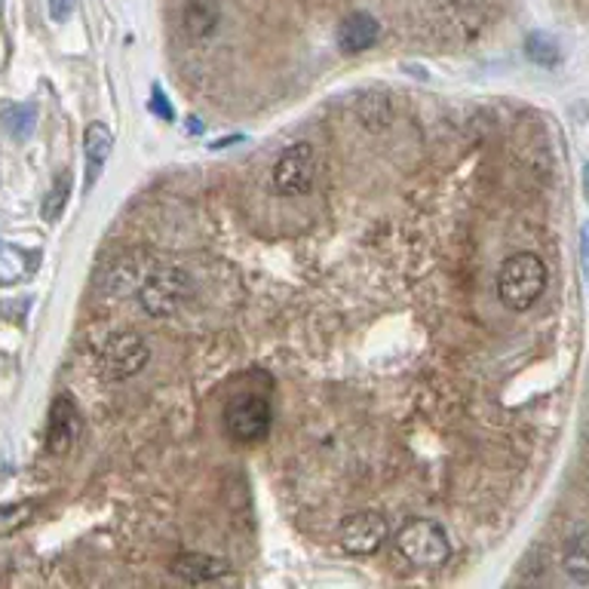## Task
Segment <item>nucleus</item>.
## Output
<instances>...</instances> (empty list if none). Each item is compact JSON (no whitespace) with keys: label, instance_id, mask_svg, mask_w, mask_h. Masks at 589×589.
I'll return each instance as SVG.
<instances>
[{"label":"nucleus","instance_id":"f257e3e1","mask_svg":"<svg viewBox=\"0 0 589 589\" xmlns=\"http://www.w3.org/2000/svg\"><path fill=\"white\" fill-rule=\"evenodd\" d=\"M546 264L534 252H516L497 271V298L507 310L526 314L546 292Z\"/></svg>","mask_w":589,"mask_h":589},{"label":"nucleus","instance_id":"f03ea898","mask_svg":"<svg viewBox=\"0 0 589 589\" xmlns=\"http://www.w3.org/2000/svg\"><path fill=\"white\" fill-rule=\"evenodd\" d=\"M397 546L402 556L421 568H443L451 558L446 528L433 519H414L397 534Z\"/></svg>","mask_w":589,"mask_h":589},{"label":"nucleus","instance_id":"7ed1b4c3","mask_svg":"<svg viewBox=\"0 0 589 589\" xmlns=\"http://www.w3.org/2000/svg\"><path fill=\"white\" fill-rule=\"evenodd\" d=\"M188 288H191V280L181 268H160L144 280L139 302L151 317H169L176 314L178 304L188 298Z\"/></svg>","mask_w":589,"mask_h":589},{"label":"nucleus","instance_id":"20e7f679","mask_svg":"<svg viewBox=\"0 0 589 589\" xmlns=\"http://www.w3.org/2000/svg\"><path fill=\"white\" fill-rule=\"evenodd\" d=\"M317 178V151L310 142H298L283 151L273 166V185L286 197H302L314 188Z\"/></svg>","mask_w":589,"mask_h":589},{"label":"nucleus","instance_id":"39448f33","mask_svg":"<svg viewBox=\"0 0 589 589\" xmlns=\"http://www.w3.org/2000/svg\"><path fill=\"white\" fill-rule=\"evenodd\" d=\"M224 427L239 446H256L271 431V405L261 397H239L224 412Z\"/></svg>","mask_w":589,"mask_h":589},{"label":"nucleus","instance_id":"423d86ee","mask_svg":"<svg viewBox=\"0 0 589 589\" xmlns=\"http://www.w3.org/2000/svg\"><path fill=\"white\" fill-rule=\"evenodd\" d=\"M148 344L139 332H117L105 341L102 351V368L108 378H132L148 363Z\"/></svg>","mask_w":589,"mask_h":589},{"label":"nucleus","instance_id":"0eeeda50","mask_svg":"<svg viewBox=\"0 0 589 589\" xmlns=\"http://www.w3.org/2000/svg\"><path fill=\"white\" fill-rule=\"evenodd\" d=\"M387 519L378 516V513H356L351 516L341 531H338V543L344 553L351 556H372L381 550V543L387 541Z\"/></svg>","mask_w":589,"mask_h":589},{"label":"nucleus","instance_id":"6e6552de","mask_svg":"<svg viewBox=\"0 0 589 589\" xmlns=\"http://www.w3.org/2000/svg\"><path fill=\"white\" fill-rule=\"evenodd\" d=\"M80 439V412L68 397H59L49 409L47 448L52 455H68Z\"/></svg>","mask_w":589,"mask_h":589},{"label":"nucleus","instance_id":"1a4fd4ad","mask_svg":"<svg viewBox=\"0 0 589 589\" xmlns=\"http://www.w3.org/2000/svg\"><path fill=\"white\" fill-rule=\"evenodd\" d=\"M169 572L185 584H212L224 574H231V565L224 558L207 556V553H181V556L173 558Z\"/></svg>","mask_w":589,"mask_h":589},{"label":"nucleus","instance_id":"9d476101","mask_svg":"<svg viewBox=\"0 0 589 589\" xmlns=\"http://www.w3.org/2000/svg\"><path fill=\"white\" fill-rule=\"evenodd\" d=\"M378 37H381V25H378V19L368 16V13H351L338 25V47H341V52H351V56L375 47Z\"/></svg>","mask_w":589,"mask_h":589},{"label":"nucleus","instance_id":"9b49d317","mask_svg":"<svg viewBox=\"0 0 589 589\" xmlns=\"http://www.w3.org/2000/svg\"><path fill=\"white\" fill-rule=\"evenodd\" d=\"M111 144L114 136L105 123H90L86 127V136H83V148H86V188L83 191H90L96 185V178L102 176V166H105V160L111 154Z\"/></svg>","mask_w":589,"mask_h":589},{"label":"nucleus","instance_id":"f8f14e48","mask_svg":"<svg viewBox=\"0 0 589 589\" xmlns=\"http://www.w3.org/2000/svg\"><path fill=\"white\" fill-rule=\"evenodd\" d=\"M185 28L191 37H209V34H215L219 28V22H222V7H219V0H188L185 3Z\"/></svg>","mask_w":589,"mask_h":589},{"label":"nucleus","instance_id":"ddd939ff","mask_svg":"<svg viewBox=\"0 0 589 589\" xmlns=\"http://www.w3.org/2000/svg\"><path fill=\"white\" fill-rule=\"evenodd\" d=\"M562 565L574 584H589V531H577L568 541Z\"/></svg>","mask_w":589,"mask_h":589},{"label":"nucleus","instance_id":"4468645a","mask_svg":"<svg viewBox=\"0 0 589 589\" xmlns=\"http://www.w3.org/2000/svg\"><path fill=\"white\" fill-rule=\"evenodd\" d=\"M34 123H37V108L34 105H13V108L0 114V127L7 129L16 142L32 136Z\"/></svg>","mask_w":589,"mask_h":589},{"label":"nucleus","instance_id":"2eb2a0df","mask_svg":"<svg viewBox=\"0 0 589 589\" xmlns=\"http://www.w3.org/2000/svg\"><path fill=\"white\" fill-rule=\"evenodd\" d=\"M37 504L34 500H22V504H3L0 507V538L16 534L19 528H25L34 519Z\"/></svg>","mask_w":589,"mask_h":589},{"label":"nucleus","instance_id":"dca6fc26","mask_svg":"<svg viewBox=\"0 0 589 589\" xmlns=\"http://www.w3.org/2000/svg\"><path fill=\"white\" fill-rule=\"evenodd\" d=\"M68 197H71V176L59 173L52 191L47 193V200H44V207H40V219H44V222H59L64 207H68Z\"/></svg>","mask_w":589,"mask_h":589},{"label":"nucleus","instance_id":"f3484780","mask_svg":"<svg viewBox=\"0 0 589 589\" xmlns=\"http://www.w3.org/2000/svg\"><path fill=\"white\" fill-rule=\"evenodd\" d=\"M526 56L534 64H541V68H553L562 59V49H558V44L550 34H531L526 40Z\"/></svg>","mask_w":589,"mask_h":589},{"label":"nucleus","instance_id":"a211bd4d","mask_svg":"<svg viewBox=\"0 0 589 589\" xmlns=\"http://www.w3.org/2000/svg\"><path fill=\"white\" fill-rule=\"evenodd\" d=\"M25 273H28V258L22 256L16 246L0 243V283L10 286V283L22 280Z\"/></svg>","mask_w":589,"mask_h":589},{"label":"nucleus","instance_id":"6ab92c4d","mask_svg":"<svg viewBox=\"0 0 589 589\" xmlns=\"http://www.w3.org/2000/svg\"><path fill=\"white\" fill-rule=\"evenodd\" d=\"M148 108H151V114H157L160 120H176V111H173V105L166 102V96H163V90L160 86H154V93H151V102H148Z\"/></svg>","mask_w":589,"mask_h":589},{"label":"nucleus","instance_id":"aec40b11","mask_svg":"<svg viewBox=\"0 0 589 589\" xmlns=\"http://www.w3.org/2000/svg\"><path fill=\"white\" fill-rule=\"evenodd\" d=\"M47 7H49V16H52V22H68V19L74 16L78 0H47Z\"/></svg>","mask_w":589,"mask_h":589},{"label":"nucleus","instance_id":"412c9836","mask_svg":"<svg viewBox=\"0 0 589 589\" xmlns=\"http://www.w3.org/2000/svg\"><path fill=\"white\" fill-rule=\"evenodd\" d=\"M580 239H584V261L589 264V222L584 224V231H580Z\"/></svg>","mask_w":589,"mask_h":589},{"label":"nucleus","instance_id":"4be33fe9","mask_svg":"<svg viewBox=\"0 0 589 589\" xmlns=\"http://www.w3.org/2000/svg\"><path fill=\"white\" fill-rule=\"evenodd\" d=\"M188 123H191V132H203V123H200V120H188Z\"/></svg>","mask_w":589,"mask_h":589},{"label":"nucleus","instance_id":"5701e85b","mask_svg":"<svg viewBox=\"0 0 589 589\" xmlns=\"http://www.w3.org/2000/svg\"><path fill=\"white\" fill-rule=\"evenodd\" d=\"M451 3H458V7H463V3H473V0H451Z\"/></svg>","mask_w":589,"mask_h":589},{"label":"nucleus","instance_id":"b1692460","mask_svg":"<svg viewBox=\"0 0 589 589\" xmlns=\"http://www.w3.org/2000/svg\"><path fill=\"white\" fill-rule=\"evenodd\" d=\"M587 191H589V166H587Z\"/></svg>","mask_w":589,"mask_h":589}]
</instances>
